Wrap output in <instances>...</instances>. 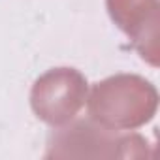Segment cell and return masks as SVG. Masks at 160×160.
Segmentation results:
<instances>
[{
	"label": "cell",
	"instance_id": "obj_3",
	"mask_svg": "<svg viewBox=\"0 0 160 160\" xmlns=\"http://www.w3.org/2000/svg\"><path fill=\"white\" fill-rule=\"evenodd\" d=\"M89 85L75 68H53L40 75L30 91V106L36 117L53 128L75 119L87 102Z\"/></svg>",
	"mask_w": 160,
	"mask_h": 160
},
{
	"label": "cell",
	"instance_id": "obj_2",
	"mask_svg": "<svg viewBox=\"0 0 160 160\" xmlns=\"http://www.w3.org/2000/svg\"><path fill=\"white\" fill-rule=\"evenodd\" d=\"M147 145L138 134H119L94 121H75L49 136L45 158H147Z\"/></svg>",
	"mask_w": 160,
	"mask_h": 160
},
{
	"label": "cell",
	"instance_id": "obj_4",
	"mask_svg": "<svg viewBox=\"0 0 160 160\" xmlns=\"http://www.w3.org/2000/svg\"><path fill=\"white\" fill-rule=\"evenodd\" d=\"M113 23L130 38L134 49L151 66H158V0H106Z\"/></svg>",
	"mask_w": 160,
	"mask_h": 160
},
{
	"label": "cell",
	"instance_id": "obj_1",
	"mask_svg": "<svg viewBox=\"0 0 160 160\" xmlns=\"http://www.w3.org/2000/svg\"><path fill=\"white\" fill-rule=\"evenodd\" d=\"M87 108L91 121L109 130H136L156 115L158 92L141 75L117 73L92 85Z\"/></svg>",
	"mask_w": 160,
	"mask_h": 160
}]
</instances>
